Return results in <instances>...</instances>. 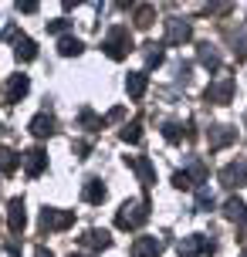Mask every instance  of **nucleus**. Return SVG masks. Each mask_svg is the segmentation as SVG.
I'll use <instances>...</instances> for the list:
<instances>
[{
  "label": "nucleus",
  "mask_w": 247,
  "mask_h": 257,
  "mask_svg": "<svg viewBox=\"0 0 247 257\" xmlns=\"http://www.w3.org/2000/svg\"><path fill=\"white\" fill-rule=\"evenodd\" d=\"M146 220H149V203H122V210L115 213V223L122 230H132Z\"/></svg>",
  "instance_id": "nucleus-1"
},
{
  "label": "nucleus",
  "mask_w": 247,
  "mask_h": 257,
  "mask_svg": "<svg viewBox=\"0 0 247 257\" xmlns=\"http://www.w3.org/2000/svg\"><path fill=\"white\" fill-rule=\"evenodd\" d=\"M129 51H132L129 31H126V27H112V31H108V41H105V54H108L112 61H122Z\"/></svg>",
  "instance_id": "nucleus-2"
},
{
  "label": "nucleus",
  "mask_w": 247,
  "mask_h": 257,
  "mask_svg": "<svg viewBox=\"0 0 247 257\" xmlns=\"http://www.w3.org/2000/svg\"><path fill=\"white\" fill-rule=\"evenodd\" d=\"M75 223V213L71 210H54V206H44L41 210V230H68Z\"/></svg>",
  "instance_id": "nucleus-3"
},
{
  "label": "nucleus",
  "mask_w": 247,
  "mask_h": 257,
  "mask_svg": "<svg viewBox=\"0 0 247 257\" xmlns=\"http://www.w3.org/2000/svg\"><path fill=\"white\" fill-rule=\"evenodd\" d=\"M27 223V213H24V200L21 196H14L11 203H7V227H11V233H21Z\"/></svg>",
  "instance_id": "nucleus-4"
},
{
  "label": "nucleus",
  "mask_w": 247,
  "mask_h": 257,
  "mask_svg": "<svg viewBox=\"0 0 247 257\" xmlns=\"http://www.w3.org/2000/svg\"><path fill=\"white\" fill-rule=\"evenodd\" d=\"M220 183L223 186H247V163H230L220 169Z\"/></svg>",
  "instance_id": "nucleus-5"
},
{
  "label": "nucleus",
  "mask_w": 247,
  "mask_h": 257,
  "mask_svg": "<svg viewBox=\"0 0 247 257\" xmlns=\"http://www.w3.org/2000/svg\"><path fill=\"white\" fill-rule=\"evenodd\" d=\"M21 159H24L27 176H41V173H44V166H48V156H44V149H27Z\"/></svg>",
  "instance_id": "nucleus-6"
},
{
  "label": "nucleus",
  "mask_w": 247,
  "mask_h": 257,
  "mask_svg": "<svg viewBox=\"0 0 247 257\" xmlns=\"http://www.w3.org/2000/svg\"><path fill=\"white\" fill-rule=\"evenodd\" d=\"M234 139H237V132H234V128H227V125H210V132H207L210 149H223V146H230Z\"/></svg>",
  "instance_id": "nucleus-7"
},
{
  "label": "nucleus",
  "mask_w": 247,
  "mask_h": 257,
  "mask_svg": "<svg viewBox=\"0 0 247 257\" xmlns=\"http://www.w3.org/2000/svg\"><path fill=\"white\" fill-rule=\"evenodd\" d=\"M27 88H31L27 75H14L11 81H7V105H17V102L27 95Z\"/></svg>",
  "instance_id": "nucleus-8"
},
{
  "label": "nucleus",
  "mask_w": 247,
  "mask_h": 257,
  "mask_svg": "<svg viewBox=\"0 0 247 257\" xmlns=\"http://www.w3.org/2000/svg\"><path fill=\"white\" fill-rule=\"evenodd\" d=\"M126 166L136 169V173H139V180H143L146 186H153V183H156V169H153V163H149L146 156H139V159H129V156H126Z\"/></svg>",
  "instance_id": "nucleus-9"
},
{
  "label": "nucleus",
  "mask_w": 247,
  "mask_h": 257,
  "mask_svg": "<svg viewBox=\"0 0 247 257\" xmlns=\"http://www.w3.org/2000/svg\"><path fill=\"white\" fill-rule=\"evenodd\" d=\"M230 95H234V81H230V78H223L220 85H210V88H207V102L227 105V102H230Z\"/></svg>",
  "instance_id": "nucleus-10"
},
{
  "label": "nucleus",
  "mask_w": 247,
  "mask_h": 257,
  "mask_svg": "<svg viewBox=\"0 0 247 257\" xmlns=\"http://www.w3.org/2000/svg\"><path fill=\"white\" fill-rule=\"evenodd\" d=\"M210 250H213V244H210L207 237H200V233H196V237H186V240H180V254H210Z\"/></svg>",
  "instance_id": "nucleus-11"
},
{
  "label": "nucleus",
  "mask_w": 247,
  "mask_h": 257,
  "mask_svg": "<svg viewBox=\"0 0 247 257\" xmlns=\"http://www.w3.org/2000/svg\"><path fill=\"white\" fill-rule=\"evenodd\" d=\"M31 136H38V139H48V136H54V118L48 115V112L34 115V118H31Z\"/></svg>",
  "instance_id": "nucleus-12"
},
{
  "label": "nucleus",
  "mask_w": 247,
  "mask_h": 257,
  "mask_svg": "<svg viewBox=\"0 0 247 257\" xmlns=\"http://www.w3.org/2000/svg\"><path fill=\"white\" fill-rule=\"evenodd\" d=\"M146 85H149L146 71H132V75L126 78V91H129V98H143V95H146Z\"/></svg>",
  "instance_id": "nucleus-13"
},
{
  "label": "nucleus",
  "mask_w": 247,
  "mask_h": 257,
  "mask_svg": "<svg viewBox=\"0 0 247 257\" xmlns=\"http://www.w3.org/2000/svg\"><path fill=\"white\" fill-rule=\"evenodd\" d=\"M159 250H163V244H159L156 237H139L136 247H132V254H136V257H159Z\"/></svg>",
  "instance_id": "nucleus-14"
},
{
  "label": "nucleus",
  "mask_w": 247,
  "mask_h": 257,
  "mask_svg": "<svg viewBox=\"0 0 247 257\" xmlns=\"http://www.w3.org/2000/svg\"><path fill=\"white\" fill-rule=\"evenodd\" d=\"M223 217L244 223V220H247V203H244V200H237V196H230V200H227V206H223Z\"/></svg>",
  "instance_id": "nucleus-15"
},
{
  "label": "nucleus",
  "mask_w": 247,
  "mask_h": 257,
  "mask_svg": "<svg viewBox=\"0 0 247 257\" xmlns=\"http://www.w3.org/2000/svg\"><path fill=\"white\" fill-rule=\"evenodd\" d=\"M17 166H21V156L14 153V149H0V173L4 176H14Z\"/></svg>",
  "instance_id": "nucleus-16"
},
{
  "label": "nucleus",
  "mask_w": 247,
  "mask_h": 257,
  "mask_svg": "<svg viewBox=\"0 0 247 257\" xmlns=\"http://www.w3.org/2000/svg\"><path fill=\"white\" fill-rule=\"evenodd\" d=\"M81 196H85L88 203H102V200H105V186H102V180H88V183H85V190H81Z\"/></svg>",
  "instance_id": "nucleus-17"
},
{
  "label": "nucleus",
  "mask_w": 247,
  "mask_h": 257,
  "mask_svg": "<svg viewBox=\"0 0 247 257\" xmlns=\"http://www.w3.org/2000/svg\"><path fill=\"white\" fill-rule=\"evenodd\" d=\"M169 44H180V41H190V24H180V21H169Z\"/></svg>",
  "instance_id": "nucleus-18"
},
{
  "label": "nucleus",
  "mask_w": 247,
  "mask_h": 257,
  "mask_svg": "<svg viewBox=\"0 0 247 257\" xmlns=\"http://www.w3.org/2000/svg\"><path fill=\"white\" fill-rule=\"evenodd\" d=\"M81 48H85V44H81L78 38H61V41H58V51L65 54V58H78Z\"/></svg>",
  "instance_id": "nucleus-19"
},
{
  "label": "nucleus",
  "mask_w": 247,
  "mask_h": 257,
  "mask_svg": "<svg viewBox=\"0 0 247 257\" xmlns=\"http://www.w3.org/2000/svg\"><path fill=\"white\" fill-rule=\"evenodd\" d=\"M85 244L95 247V250H105V247L112 244V237H108L105 230H88V233H85Z\"/></svg>",
  "instance_id": "nucleus-20"
},
{
  "label": "nucleus",
  "mask_w": 247,
  "mask_h": 257,
  "mask_svg": "<svg viewBox=\"0 0 247 257\" xmlns=\"http://www.w3.org/2000/svg\"><path fill=\"white\" fill-rule=\"evenodd\" d=\"M34 58H38L34 41H31V38H21V41H17V61H34Z\"/></svg>",
  "instance_id": "nucleus-21"
},
{
  "label": "nucleus",
  "mask_w": 247,
  "mask_h": 257,
  "mask_svg": "<svg viewBox=\"0 0 247 257\" xmlns=\"http://www.w3.org/2000/svg\"><path fill=\"white\" fill-rule=\"evenodd\" d=\"M200 61L207 64V68H217V64H220V54L210 51V44H203V48H200Z\"/></svg>",
  "instance_id": "nucleus-22"
},
{
  "label": "nucleus",
  "mask_w": 247,
  "mask_h": 257,
  "mask_svg": "<svg viewBox=\"0 0 247 257\" xmlns=\"http://www.w3.org/2000/svg\"><path fill=\"white\" fill-rule=\"evenodd\" d=\"M143 139V128H139V122H132V125L122 128V142H139Z\"/></svg>",
  "instance_id": "nucleus-23"
},
{
  "label": "nucleus",
  "mask_w": 247,
  "mask_h": 257,
  "mask_svg": "<svg viewBox=\"0 0 247 257\" xmlns=\"http://www.w3.org/2000/svg\"><path fill=\"white\" fill-rule=\"evenodd\" d=\"M173 186H176V190H190V186H193L190 173H173Z\"/></svg>",
  "instance_id": "nucleus-24"
},
{
  "label": "nucleus",
  "mask_w": 247,
  "mask_h": 257,
  "mask_svg": "<svg viewBox=\"0 0 247 257\" xmlns=\"http://www.w3.org/2000/svg\"><path fill=\"white\" fill-rule=\"evenodd\" d=\"M196 206H200V210H210V206H213V196H210V190H200V193H196Z\"/></svg>",
  "instance_id": "nucleus-25"
},
{
  "label": "nucleus",
  "mask_w": 247,
  "mask_h": 257,
  "mask_svg": "<svg viewBox=\"0 0 247 257\" xmlns=\"http://www.w3.org/2000/svg\"><path fill=\"white\" fill-rule=\"evenodd\" d=\"M163 136H166L169 142H180V125H173V122H166V125H163Z\"/></svg>",
  "instance_id": "nucleus-26"
},
{
  "label": "nucleus",
  "mask_w": 247,
  "mask_h": 257,
  "mask_svg": "<svg viewBox=\"0 0 247 257\" xmlns=\"http://www.w3.org/2000/svg\"><path fill=\"white\" fill-rule=\"evenodd\" d=\"M136 24H139V27H149V24H153V11H149V7H143V11H139V17H136Z\"/></svg>",
  "instance_id": "nucleus-27"
},
{
  "label": "nucleus",
  "mask_w": 247,
  "mask_h": 257,
  "mask_svg": "<svg viewBox=\"0 0 247 257\" xmlns=\"http://www.w3.org/2000/svg\"><path fill=\"white\" fill-rule=\"evenodd\" d=\"M65 27H68V21H65V17H61V21H51V24H48V31H51V34H61Z\"/></svg>",
  "instance_id": "nucleus-28"
},
{
  "label": "nucleus",
  "mask_w": 247,
  "mask_h": 257,
  "mask_svg": "<svg viewBox=\"0 0 247 257\" xmlns=\"http://www.w3.org/2000/svg\"><path fill=\"white\" fill-rule=\"evenodd\" d=\"M163 61V51H149V68H153V64H159Z\"/></svg>",
  "instance_id": "nucleus-29"
},
{
  "label": "nucleus",
  "mask_w": 247,
  "mask_h": 257,
  "mask_svg": "<svg viewBox=\"0 0 247 257\" xmlns=\"http://www.w3.org/2000/svg\"><path fill=\"white\" fill-rule=\"evenodd\" d=\"M34 257H54L51 250H44V247H38V250H34Z\"/></svg>",
  "instance_id": "nucleus-30"
},
{
  "label": "nucleus",
  "mask_w": 247,
  "mask_h": 257,
  "mask_svg": "<svg viewBox=\"0 0 247 257\" xmlns=\"http://www.w3.org/2000/svg\"><path fill=\"white\" fill-rule=\"evenodd\" d=\"M71 257H81V254H71Z\"/></svg>",
  "instance_id": "nucleus-31"
},
{
  "label": "nucleus",
  "mask_w": 247,
  "mask_h": 257,
  "mask_svg": "<svg viewBox=\"0 0 247 257\" xmlns=\"http://www.w3.org/2000/svg\"><path fill=\"white\" fill-rule=\"evenodd\" d=\"M240 257H247V250H244V254H240Z\"/></svg>",
  "instance_id": "nucleus-32"
}]
</instances>
